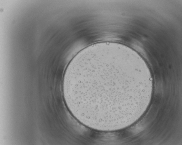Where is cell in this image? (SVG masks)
<instances>
[{
    "label": "cell",
    "instance_id": "cell-1",
    "mask_svg": "<svg viewBox=\"0 0 182 145\" xmlns=\"http://www.w3.org/2000/svg\"><path fill=\"white\" fill-rule=\"evenodd\" d=\"M109 57L97 55L87 72L84 85L87 98L101 129L112 130L125 120L138 91L135 76L124 61L115 60L111 75Z\"/></svg>",
    "mask_w": 182,
    "mask_h": 145
}]
</instances>
